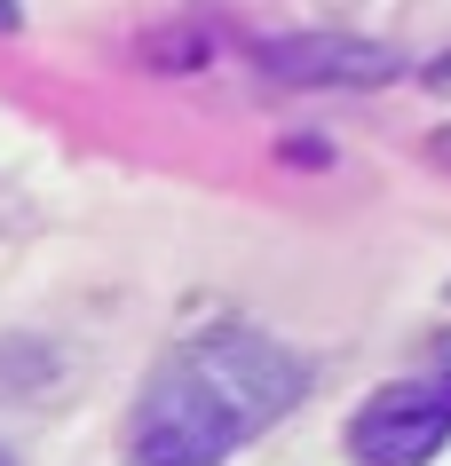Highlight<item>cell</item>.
<instances>
[{
    "label": "cell",
    "instance_id": "obj_7",
    "mask_svg": "<svg viewBox=\"0 0 451 466\" xmlns=\"http://www.w3.org/2000/svg\"><path fill=\"white\" fill-rule=\"evenodd\" d=\"M0 466H16V459H8V451H0Z\"/></svg>",
    "mask_w": 451,
    "mask_h": 466
},
{
    "label": "cell",
    "instance_id": "obj_5",
    "mask_svg": "<svg viewBox=\"0 0 451 466\" xmlns=\"http://www.w3.org/2000/svg\"><path fill=\"white\" fill-rule=\"evenodd\" d=\"M8 25H16V8H8V0H0V32H8Z\"/></svg>",
    "mask_w": 451,
    "mask_h": 466
},
{
    "label": "cell",
    "instance_id": "obj_1",
    "mask_svg": "<svg viewBox=\"0 0 451 466\" xmlns=\"http://www.w3.org/2000/svg\"><path fill=\"white\" fill-rule=\"evenodd\" d=\"M309 395V356H293L270 332L222 324L182 340L167 364L150 371L143 403L127 419V451L135 466H222L246 451Z\"/></svg>",
    "mask_w": 451,
    "mask_h": 466
},
{
    "label": "cell",
    "instance_id": "obj_6",
    "mask_svg": "<svg viewBox=\"0 0 451 466\" xmlns=\"http://www.w3.org/2000/svg\"><path fill=\"white\" fill-rule=\"evenodd\" d=\"M436 79H444V87H451V64H444V72H436Z\"/></svg>",
    "mask_w": 451,
    "mask_h": 466
},
{
    "label": "cell",
    "instance_id": "obj_3",
    "mask_svg": "<svg viewBox=\"0 0 451 466\" xmlns=\"http://www.w3.org/2000/svg\"><path fill=\"white\" fill-rule=\"evenodd\" d=\"M253 72L270 87H380L404 72V56L356 32H285V40H253Z\"/></svg>",
    "mask_w": 451,
    "mask_h": 466
},
{
    "label": "cell",
    "instance_id": "obj_2",
    "mask_svg": "<svg viewBox=\"0 0 451 466\" xmlns=\"http://www.w3.org/2000/svg\"><path fill=\"white\" fill-rule=\"evenodd\" d=\"M436 451H451V371L396 380V388H380L349 419V459L356 466H427Z\"/></svg>",
    "mask_w": 451,
    "mask_h": 466
},
{
    "label": "cell",
    "instance_id": "obj_4",
    "mask_svg": "<svg viewBox=\"0 0 451 466\" xmlns=\"http://www.w3.org/2000/svg\"><path fill=\"white\" fill-rule=\"evenodd\" d=\"M150 56H159V64H199L206 40H199V32H182V40H150Z\"/></svg>",
    "mask_w": 451,
    "mask_h": 466
}]
</instances>
